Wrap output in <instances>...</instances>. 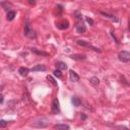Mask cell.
Listing matches in <instances>:
<instances>
[{
    "label": "cell",
    "instance_id": "obj_1",
    "mask_svg": "<svg viewBox=\"0 0 130 130\" xmlns=\"http://www.w3.org/2000/svg\"><path fill=\"white\" fill-rule=\"evenodd\" d=\"M49 119L46 118V117H39V118H36L34 119L33 121L30 123V126L31 127H34V128H46L49 126Z\"/></svg>",
    "mask_w": 130,
    "mask_h": 130
},
{
    "label": "cell",
    "instance_id": "obj_2",
    "mask_svg": "<svg viewBox=\"0 0 130 130\" xmlns=\"http://www.w3.org/2000/svg\"><path fill=\"white\" fill-rule=\"evenodd\" d=\"M23 34H24V36H25V37H27V38H31V39H33V38H36V34H35L34 30L32 29L31 24L29 23V22H26L24 23V27H23Z\"/></svg>",
    "mask_w": 130,
    "mask_h": 130
},
{
    "label": "cell",
    "instance_id": "obj_3",
    "mask_svg": "<svg viewBox=\"0 0 130 130\" xmlns=\"http://www.w3.org/2000/svg\"><path fill=\"white\" fill-rule=\"evenodd\" d=\"M118 58L122 62H129L130 61V52L128 51H120L118 54Z\"/></svg>",
    "mask_w": 130,
    "mask_h": 130
},
{
    "label": "cell",
    "instance_id": "obj_4",
    "mask_svg": "<svg viewBox=\"0 0 130 130\" xmlns=\"http://www.w3.org/2000/svg\"><path fill=\"white\" fill-rule=\"evenodd\" d=\"M52 112L57 114L60 112V105H59V101L57 98H55L53 100V103H52Z\"/></svg>",
    "mask_w": 130,
    "mask_h": 130
},
{
    "label": "cell",
    "instance_id": "obj_5",
    "mask_svg": "<svg viewBox=\"0 0 130 130\" xmlns=\"http://www.w3.org/2000/svg\"><path fill=\"white\" fill-rule=\"evenodd\" d=\"M76 31H77V33H79V34L86 33L87 27H86L85 24H83L82 22H77V23H76Z\"/></svg>",
    "mask_w": 130,
    "mask_h": 130
},
{
    "label": "cell",
    "instance_id": "obj_6",
    "mask_svg": "<svg viewBox=\"0 0 130 130\" xmlns=\"http://www.w3.org/2000/svg\"><path fill=\"white\" fill-rule=\"evenodd\" d=\"M69 76H70V80L72 82H77L79 80V76L77 75V73L73 70H69Z\"/></svg>",
    "mask_w": 130,
    "mask_h": 130
},
{
    "label": "cell",
    "instance_id": "obj_7",
    "mask_svg": "<svg viewBox=\"0 0 130 130\" xmlns=\"http://www.w3.org/2000/svg\"><path fill=\"white\" fill-rule=\"evenodd\" d=\"M32 71H45L46 70V66L43 64H38V65H36L35 67H33L31 69Z\"/></svg>",
    "mask_w": 130,
    "mask_h": 130
},
{
    "label": "cell",
    "instance_id": "obj_8",
    "mask_svg": "<svg viewBox=\"0 0 130 130\" xmlns=\"http://www.w3.org/2000/svg\"><path fill=\"white\" fill-rule=\"evenodd\" d=\"M55 130H69V126L66 124H57L54 126Z\"/></svg>",
    "mask_w": 130,
    "mask_h": 130
},
{
    "label": "cell",
    "instance_id": "obj_9",
    "mask_svg": "<svg viewBox=\"0 0 130 130\" xmlns=\"http://www.w3.org/2000/svg\"><path fill=\"white\" fill-rule=\"evenodd\" d=\"M29 72H30V69L26 67H21L18 69V73H20L22 76H26L27 74H29Z\"/></svg>",
    "mask_w": 130,
    "mask_h": 130
},
{
    "label": "cell",
    "instance_id": "obj_10",
    "mask_svg": "<svg viewBox=\"0 0 130 130\" xmlns=\"http://www.w3.org/2000/svg\"><path fill=\"white\" fill-rule=\"evenodd\" d=\"M32 52H34L35 54L37 55H41V56H49V54L47 52H43V51H40L38 49H36V48H33L32 49Z\"/></svg>",
    "mask_w": 130,
    "mask_h": 130
},
{
    "label": "cell",
    "instance_id": "obj_11",
    "mask_svg": "<svg viewBox=\"0 0 130 130\" xmlns=\"http://www.w3.org/2000/svg\"><path fill=\"white\" fill-rule=\"evenodd\" d=\"M15 15H16L15 11H13V10L8 11V12H7V14H6V18H7V21H12L13 18L15 17Z\"/></svg>",
    "mask_w": 130,
    "mask_h": 130
},
{
    "label": "cell",
    "instance_id": "obj_12",
    "mask_svg": "<svg viewBox=\"0 0 130 130\" xmlns=\"http://www.w3.org/2000/svg\"><path fill=\"white\" fill-rule=\"evenodd\" d=\"M71 102H72L73 106H75V107H78V106H80V104H81L80 99H79V98H77V97H73V98H72V100H71Z\"/></svg>",
    "mask_w": 130,
    "mask_h": 130
},
{
    "label": "cell",
    "instance_id": "obj_13",
    "mask_svg": "<svg viewBox=\"0 0 130 130\" xmlns=\"http://www.w3.org/2000/svg\"><path fill=\"white\" fill-rule=\"evenodd\" d=\"M56 66H57V68L60 69V70H65V69H67V65L65 64L64 62H61V61H59V62L56 63Z\"/></svg>",
    "mask_w": 130,
    "mask_h": 130
},
{
    "label": "cell",
    "instance_id": "obj_14",
    "mask_svg": "<svg viewBox=\"0 0 130 130\" xmlns=\"http://www.w3.org/2000/svg\"><path fill=\"white\" fill-rule=\"evenodd\" d=\"M47 80L50 82V83H52L53 85V87H58V83H57V81L55 80L51 75H47Z\"/></svg>",
    "mask_w": 130,
    "mask_h": 130
},
{
    "label": "cell",
    "instance_id": "obj_15",
    "mask_svg": "<svg viewBox=\"0 0 130 130\" xmlns=\"http://www.w3.org/2000/svg\"><path fill=\"white\" fill-rule=\"evenodd\" d=\"M89 81H90L91 85H92V86H95V87H98V86L100 85V79H99L98 77H96V76L91 77V78L89 79Z\"/></svg>",
    "mask_w": 130,
    "mask_h": 130
},
{
    "label": "cell",
    "instance_id": "obj_16",
    "mask_svg": "<svg viewBox=\"0 0 130 130\" xmlns=\"http://www.w3.org/2000/svg\"><path fill=\"white\" fill-rule=\"evenodd\" d=\"M57 26H58V29H60V30H66L67 27H68V22H62V23H58Z\"/></svg>",
    "mask_w": 130,
    "mask_h": 130
},
{
    "label": "cell",
    "instance_id": "obj_17",
    "mask_svg": "<svg viewBox=\"0 0 130 130\" xmlns=\"http://www.w3.org/2000/svg\"><path fill=\"white\" fill-rule=\"evenodd\" d=\"M71 58L73 60H85L86 56H85V55H72Z\"/></svg>",
    "mask_w": 130,
    "mask_h": 130
},
{
    "label": "cell",
    "instance_id": "obj_18",
    "mask_svg": "<svg viewBox=\"0 0 130 130\" xmlns=\"http://www.w3.org/2000/svg\"><path fill=\"white\" fill-rule=\"evenodd\" d=\"M74 16H75V18L77 20V22H81V20H82V14H81L78 10H76L75 12H74Z\"/></svg>",
    "mask_w": 130,
    "mask_h": 130
},
{
    "label": "cell",
    "instance_id": "obj_19",
    "mask_svg": "<svg viewBox=\"0 0 130 130\" xmlns=\"http://www.w3.org/2000/svg\"><path fill=\"white\" fill-rule=\"evenodd\" d=\"M76 43H77L79 46H83V47H89V46H90V44H88L87 42L82 41V40H78Z\"/></svg>",
    "mask_w": 130,
    "mask_h": 130
},
{
    "label": "cell",
    "instance_id": "obj_20",
    "mask_svg": "<svg viewBox=\"0 0 130 130\" xmlns=\"http://www.w3.org/2000/svg\"><path fill=\"white\" fill-rule=\"evenodd\" d=\"M101 14H103V15H105L106 17H109V18H112V20H114L115 22H118V20L114 16V15H111V14H109V13H107V12H104V11H101Z\"/></svg>",
    "mask_w": 130,
    "mask_h": 130
},
{
    "label": "cell",
    "instance_id": "obj_21",
    "mask_svg": "<svg viewBox=\"0 0 130 130\" xmlns=\"http://www.w3.org/2000/svg\"><path fill=\"white\" fill-rule=\"evenodd\" d=\"M54 75H55V76H56V77H59V78H60V77L62 76V73H61V70H60V69H56V70H55V71H54Z\"/></svg>",
    "mask_w": 130,
    "mask_h": 130
},
{
    "label": "cell",
    "instance_id": "obj_22",
    "mask_svg": "<svg viewBox=\"0 0 130 130\" xmlns=\"http://www.w3.org/2000/svg\"><path fill=\"white\" fill-rule=\"evenodd\" d=\"M6 125H7V122L5 121V120H1V121H0V127L1 128H4Z\"/></svg>",
    "mask_w": 130,
    "mask_h": 130
},
{
    "label": "cell",
    "instance_id": "obj_23",
    "mask_svg": "<svg viewBox=\"0 0 130 130\" xmlns=\"http://www.w3.org/2000/svg\"><path fill=\"white\" fill-rule=\"evenodd\" d=\"M87 22L90 24V25H92V24H94V21H92L91 20V18H89V17H87Z\"/></svg>",
    "mask_w": 130,
    "mask_h": 130
},
{
    "label": "cell",
    "instance_id": "obj_24",
    "mask_svg": "<svg viewBox=\"0 0 130 130\" xmlns=\"http://www.w3.org/2000/svg\"><path fill=\"white\" fill-rule=\"evenodd\" d=\"M80 118H81L82 120H86V119H87V115H86V114H81V115H80Z\"/></svg>",
    "mask_w": 130,
    "mask_h": 130
},
{
    "label": "cell",
    "instance_id": "obj_25",
    "mask_svg": "<svg viewBox=\"0 0 130 130\" xmlns=\"http://www.w3.org/2000/svg\"><path fill=\"white\" fill-rule=\"evenodd\" d=\"M3 103V96H1V104Z\"/></svg>",
    "mask_w": 130,
    "mask_h": 130
},
{
    "label": "cell",
    "instance_id": "obj_26",
    "mask_svg": "<svg viewBox=\"0 0 130 130\" xmlns=\"http://www.w3.org/2000/svg\"><path fill=\"white\" fill-rule=\"evenodd\" d=\"M129 33H130V20H129Z\"/></svg>",
    "mask_w": 130,
    "mask_h": 130
}]
</instances>
